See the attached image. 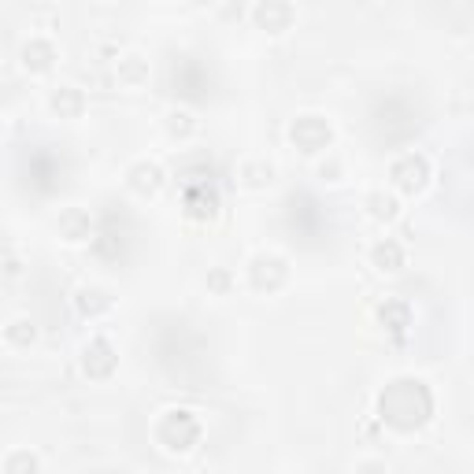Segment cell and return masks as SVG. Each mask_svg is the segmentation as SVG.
Masks as SVG:
<instances>
[{
	"instance_id": "1",
	"label": "cell",
	"mask_w": 474,
	"mask_h": 474,
	"mask_svg": "<svg viewBox=\"0 0 474 474\" xmlns=\"http://www.w3.org/2000/svg\"><path fill=\"white\" fill-rule=\"evenodd\" d=\"M393 178H397V186H400V189H419V186H422V178H427V159H422V156H407V159H400L397 167H393Z\"/></svg>"
},
{
	"instance_id": "2",
	"label": "cell",
	"mask_w": 474,
	"mask_h": 474,
	"mask_svg": "<svg viewBox=\"0 0 474 474\" xmlns=\"http://www.w3.org/2000/svg\"><path fill=\"white\" fill-rule=\"evenodd\" d=\"M400 249L393 241H385V244H378V249H374V264H378V271H397L400 267Z\"/></svg>"
},
{
	"instance_id": "3",
	"label": "cell",
	"mask_w": 474,
	"mask_h": 474,
	"mask_svg": "<svg viewBox=\"0 0 474 474\" xmlns=\"http://www.w3.org/2000/svg\"><path fill=\"white\" fill-rule=\"evenodd\" d=\"M371 204H374V215H385V219H393L397 215V204L393 201H389V197H371Z\"/></svg>"
}]
</instances>
